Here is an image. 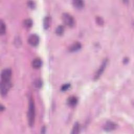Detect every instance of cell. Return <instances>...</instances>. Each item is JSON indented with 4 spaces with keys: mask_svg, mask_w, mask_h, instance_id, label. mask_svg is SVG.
I'll return each mask as SVG.
<instances>
[{
    "mask_svg": "<svg viewBox=\"0 0 134 134\" xmlns=\"http://www.w3.org/2000/svg\"><path fill=\"white\" fill-rule=\"evenodd\" d=\"M35 106L34 99L30 97L29 99L28 109L27 113L28 122L30 127H32L34 125L35 120Z\"/></svg>",
    "mask_w": 134,
    "mask_h": 134,
    "instance_id": "cell-1",
    "label": "cell"
},
{
    "mask_svg": "<svg viewBox=\"0 0 134 134\" xmlns=\"http://www.w3.org/2000/svg\"><path fill=\"white\" fill-rule=\"evenodd\" d=\"M62 19L63 20V22L66 26L70 27H72L74 26L75 24L74 19L73 17L69 14L66 13H63L62 15Z\"/></svg>",
    "mask_w": 134,
    "mask_h": 134,
    "instance_id": "cell-2",
    "label": "cell"
},
{
    "mask_svg": "<svg viewBox=\"0 0 134 134\" xmlns=\"http://www.w3.org/2000/svg\"><path fill=\"white\" fill-rule=\"evenodd\" d=\"M12 86V83L10 81H1V94L2 96H5L8 92L9 91L10 88Z\"/></svg>",
    "mask_w": 134,
    "mask_h": 134,
    "instance_id": "cell-3",
    "label": "cell"
},
{
    "mask_svg": "<svg viewBox=\"0 0 134 134\" xmlns=\"http://www.w3.org/2000/svg\"><path fill=\"white\" fill-rule=\"evenodd\" d=\"M107 61H108V60L107 59H105L104 60V61H103L99 68L96 71V72L94 75V80H97L100 77V76H101V75L103 73V72L106 66V65L107 64Z\"/></svg>",
    "mask_w": 134,
    "mask_h": 134,
    "instance_id": "cell-4",
    "label": "cell"
},
{
    "mask_svg": "<svg viewBox=\"0 0 134 134\" xmlns=\"http://www.w3.org/2000/svg\"><path fill=\"white\" fill-rule=\"evenodd\" d=\"M12 76V70L10 69H5L1 73V81H10Z\"/></svg>",
    "mask_w": 134,
    "mask_h": 134,
    "instance_id": "cell-5",
    "label": "cell"
},
{
    "mask_svg": "<svg viewBox=\"0 0 134 134\" xmlns=\"http://www.w3.org/2000/svg\"><path fill=\"white\" fill-rule=\"evenodd\" d=\"M28 42L29 44L31 46L36 47L38 44L39 42V38L38 35L36 34H32L29 37L28 39Z\"/></svg>",
    "mask_w": 134,
    "mask_h": 134,
    "instance_id": "cell-6",
    "label": "cell"
},
{
    "mask_svg": "<svg viewBox=\"0 0 134 134\" xmlns=\"http://www.w3.org/2000/svg\"><path fill=\"white\" fill-rule=\"evenodd\" d=\"M117 127V125L111 121H108L106 122L104 126V129L105 131H110L115 130Z\"/></svg>",
    "mask_w": 134,
    "mask_h": 134,
    "instance_id": "cell-7",
    "label": "cell"
},
{
    "mask_svg": "<svg viewBox=\"0 0 134 134\" xmlns=\"http://www.w3.org/2000/svg\"><path fill=\"white\" fill-rule=\"evenodd\" d=\"M78 102V99L76 97L72 96H70L69 98H68L67 100V104L70 107H74L76 106Z\"/></svg>",
    "mask_w": 134,
    "mask_h": 134,
    "instance_id": "cell-8",
    "label": "cell"
},
{
    "mask_svg": "<svg viewBox=\"0 0 134 134\" xmlns=\"http://www.w3.org/2000/svg\"><path fill=\"white\" fill-rule=\"evenodd\" d=\"M81 47L82 45L81 43L79 42H75L69 47V51L70 52H75L80 50Z\"/></svg>",
    "mask_w": 134,
    "mask_h": 134,
    "instance_id": "cell-9",
    "label": "cell"
},
{
    "mask_svg": "<svg viewBox=\"0 0 134 134\" xmlns=\"http://www.w3.org/2000/svg\"><path fill=\"white\" fill-rule=\"evenodd\" d=\"M74 7L77 9H80L84 6V2L82 0H75L72 2Z\"/></svg>",
    "mask_w": 134,
    "mask_h": 134,
    "instance_id": "cell-10",
    "label": "cell"
},
{
    "mask_svg": "<svg viewBox=\"0 0 134 134\" xmlns=\"http://www.w3.org/2000/svg\"><path fill=\"white\" fill-rule=\"evenodd\" d=\"M42 65V61L39 58L35 59L32 62V66L34 69H39Z\"/></svg>",
    "mask_w": 134,
    "mask_h": 134,
    "instance_id": "cell-11",
    "label": "cell"
},
{
    "mask_svg": "<svg viewBox=\"0 0 134 134\" xmlns=\"http://www.w3.org/2000/svg\"><path fill=\"white\" fill-rule=\"evenodd\" d=\"M50 23V18L49 17L47 16L43 19V27L44 29L47 30L49 28Z\"/></svg>",
    "mask_w": 134,
    "mask_h": 134,
    "instance_id": "cell-12",
    "label": "cell"
},
{
    "mask_svg": "<svg viewBox=\"0 0 134 134\" xmlns=\"http://www.w3.org/2000/svg\"><path fill=\"white\" fill-rule=\"evenodd\" d=\"M80 131V125L78 122L75 123L74 126L72 128V130L71 131V133L72 134H77L79 133Z\"/></svg>",
    "mask_w": 134,
    "mask_h": 134,
    "instance_id": "cell-13",
    "label": "cell"
},
{
    "mask_svg": "<svg viewBox=\"0 0 134 134\" xmlns=\"http://www.w3.org/2000/svg\"><path fill=\"white\" fill-rule=\"evenodd\" d=\"M64 31V27L62 25H60L57 27V28L55 29V33L58 36H61Z\"/></svg>",
    "mask_w": 134,
    "mask_h": 134,
    "instance_id": "cell-14",
    "label": "cell"
},
{
    "mask_svg": "<svg viewBox=\"0 0 134 134\" xmlns=\"http://www.w3.org/2000/svg\"><path fill=\"white\" fill-rule=\"evenodd\" d=\"M23 24L26 28H29L32 26V21L31 19H26L24 21Z\"/></svg>",
    "mask_w": 134,
    "mask_h": 134,
    "instance_id": "cell-15",
    "label": "cell"
},
{
    "mask_svg": "<svg viewBox=\"0 0 134 134\" xmlns=\"http://www.w3.org/2000/svg\"><path fill=\"white\" fill-rule=\"evenodd\" d=\"M6 32V25L5 23L1 20V27H0V34L1 35H4Z\"/></svg>",
    "mask_w": 134,
    "mask_h": 134,
    "instance_id": "cell-16",
    "label": "cell"
},
{
    "mask_svg": "<svg viewBox=\"0 0 134 134\" xmlns=\"http://www.w3.org/2000/svg\"><path fill=\"white\" fill-rule=\"evenodd\" d=\"M34 85L37 88H40L42 86V82L40 79H37L35 81Z\"/></svg>",
    "mask_w": 134,
    "mask_h": 134,
    "instance_id": "cell-17",
    "label": "cell"
},
{
    "mask_svg": "<svg viewBox=\"0 0 134 134\" xmlns=\"http://www.w3.org/2000/svg\"><path fill=\"white\" fill-rule=\"evenodd\" d=\"M71 86V85L69 83H66L64 85H63L61 88V90L62 91H65L70 88Z\"/></svg>",
    "mask_w": 134,
    "mask_h": 134,
    "instance_id": "cell-18",
    "label": "cell"
},
{
    "mask_svg": "<svg viewBox=\"0 0 134 134\" xmlns=\"http://www.w3.org/2000/svg\"><path fill=\"white\" fill-rule=\"evenodd\" d=\"M28 6L31 9H33L35 7V3L33 1H28Z\"/></svg>",
    "mask_w": 134,
    "mask_h": 134,
    "instance_id": "cell-19",
    "label": "cell"
},
{
    "mask_svg": "<svg viewBox=\"0 0 134 134\" xmlns=\"http://www.w3.org/2000/svg\"><path fill=\"white\" fill-rule=\"evenodd\" d=\"M96 22L99 25H103V23H104V21L101 17H97L96 18Z\"/></svg>",
    "mask_w": 134,
    "mask_h": 134,
    "instance_id": "cell-20",
    "label": "cell"
}]
</instances>
